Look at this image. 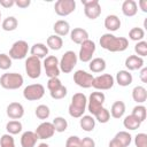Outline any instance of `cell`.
Segmentation results:
<instances>
[{"label":"cell","mask_w":147,"mask_h":147,"mask_svg":"<svg viewBox=\"0 0 147 147\" xmlns=\"http://www.w3.org/2000/svg\"><path fill=\"white\" fill-rule=\"evenodd\" d=\"M100 46L109 52H123L129 47V40L124 37H116L111 33H105L101 36Z\"/></svg>","instance_id":"1"},{"label":"cell","mask_w":147,"mask_h":147,"mask_svg":"<svg viewBox=\"0 0 147 147\" xmlns=\"http://www.w3.org/2000/svg\"><path fill=\"white\" fill-rule=\"evenodd\" d=\"M87 107V99L84 93H75L71 98V103L69 105V115L74 118H80Z\"/></svg>","instance_id":"2"},{"label":"cell","mask_w":147,"mask_h":147,"mask_svg":"<svg viewBox=\"0 0 147 147\" xmlns=\"http://www.w3.org/2000/svg\"><path fill=\"white\" fill-rule=\"evenodd\" d=\"M23 83V76L17 72H6L0 77V85L6 90H17Z\"/></svg>","instance_id":"3"},{"label":"cell","mask_w":147,"mask_h":147,"mask_svg":"<svg viewBox=\"0 0 147 147\" xmlns=\"http://www.w3.org/2000/svg\"><path fill=\"white\" fill-rule=\"evenodd\" d=\"M77 60L78 56L76 55V53L74 51H67L61 60L59 61V67H60V71L64 72V74H69L74 70L75 65L77 64Z\"/></svg>","instance_id":"4"},{"label":"cell","mask_w":147,"mask_h":147,"mask_svg":"<svg viewBox=\"0 0 147 147\" xmlns=\"http://www.w3.org/2000/svg\"><path fill=\"white\" fill-rule=\"evenodd\" d=\"M25 71L26 75L31 78V79H36L40 76L41 74V62L40 59L36 57V56H29L25 60Z\"/></svg>","instance_id":"5"},{"label":"cell","mask_w":147,"mask_h":147,"mask_svg":"<svg viewBox=\"0 0 147 147\" xmlns=\"http://www.w3.org/2000/svg\"><path fill=\"white\" fill-rule=\"evenodd\" d=\"M45 94V87L41 84H31L23 90V96L28 101L40 100Z\"/></svg>","instance_id":"6"},{"label":"cell","mask_w":147,"mask_h":147,"mask_svg":"<svg viewBox=\"0 0 147 147\" xmlns=\"http://www.w3.org/2000/svg\"><path fill=\"white\" fill-rule=\"evenodd\" d=\"M105 100H106V96L102 92H92L90 98H88V101H87L88 111L94 116L103 107Z\"/></svg>","instance_id":"7"},{"label":"cell","mask_w":147,"mask_h":147,"mask_svg":"<svg viewBox=\"0 0 147 147\" xmlns=\"http://www.w3.org/2000/svg\"><path fill=\"white\" fill-rule=\"evenodd\" d=\"M29 45L25 40H17L9 49V57L14 60H22L28 55Z\"/></svg>","instance_id":"8"},{"label":"cell","mask_w":147,"mask_h":147,"mask_svg":"<svg viewBox=\"0 0 147 147\" xmlns=\"http://www.w3.org/2000/svg\"><path fill=\"white\" fill-rule=\"evenodd\" d=\"M84 5V14L90 20H95L101 15V6L98 0H82Z\"/></svg>","instance_id":"9"},{"label":"cell","mask_w":147,"mask_h":147,"mask_svg":"<svg viewBox=\"0 0 147 147\" xmlns=\"http://www.w3.org/2000/svg\"><path fill=\"white\" fill-rule=\"evenodd\" d=\"M44 68L46 76L48 78H55L60 75V67H59V60L54 55L46 56L44 60Z\"/></svg>","instance_id":"10"},{"label":"cell","mask_w":147,"mask_h":147,"mask_svg":"<svg viewBox=\"0 0 147 147\" xmlns=\"http://www.w3.org/2000/svg\"><path fill=\"white\" fill-rule=\"evenodd\" d=\"M114 83H115V80L111 75L103 74L98 77H94L92 87H94L95 90H99V91H106V90H110L114 86Z\"/></svg>","instance_id":"11"},{"label":"cell","mask_w":147,"mask_h":147,"mask_svg":"<svg viewBox=\"0 0 147 147\" xmlns=\"http://www.w3.org/2000/svg\"><path fill=\"white\" fill-rule=\"evenodd\" d=\"M76 9L75 0H57L54 5V10L59 16H68Z\"/></svg>","instance_id":"12"},{"label":"cell","mask_w":147,"mask_h":147,"mask_svg":"<svg viewBox=\"0 0 147 147\" xmlns=\"http://www.w3.org/2000/svg\"><path fill=\"white\" fill-rule=\"evenodd\" d=\"M95 42L87 39L85 40L83 44H80V49H79V54L78 57L82 62H90L92 60V56L95 52Z\"/></svg>","instance_id":"13"},{"label":"cell","mask_w":147,"mask_h":147,"mask_svg":"<svg viewBox=\"0 0 147 147\" xmlns=\"http://www.w3.org/2000/svg\"><path fill=\"white\" fill-rule=\"evenodd\" d=\"M93 79H94V77L91 74H88V72H86L84 70H77L74 74V82L79 87H83V88H90V87H92Z\"/></svg>","instance_id":"14"},{"label":"cell","mask_w":147,"mask_h":147,"mask_svg":"<svg viewBox=\"0 0 147 147\" xmlns=\"http://www.w3.org/2000/svg\"><path fill=\"white\" fill-rule=\"evenodd\" d=\"M132 137L127 131H119L109 141V147H129Z\"/></svg>","instance_id":"15"},{"label":"cell","mask_w":147,"mask_h":147,"mask_svg":"<svg viewBox=\"0 0 147 147\" xmlns=\"http://www.w3.org/2000/svg\"><path fill=\"white\" fill-rule=\"evenodd\" d=\"M34 133L37 134L38 139H49L54 136L55 129L53 126V123L46 121V122H42L41 124H39L37 126Z\"/></svg>","instance_id":"16"},{"label":"cell","mask_w":147,"mask_h":147,"mask_svg":"<svg viewBox=\"0 0 147 147\" xmlns=\"http://www.w3.org/2000/svg\"><path fill=\"white\" fill-rule=\"evenodd\" d=\"M6 113H7V116L10 119H16L17 121V119L23 117L24 108H23V106L20 102H11V103H9L7 106Z\"/></svg>","instance_id":"17"},{"label":"cell","mask_w":147,"mask_h":147,"mask_svg":"<svg viewBox=\"0 0 147 147\" xmlns=\"http://www.w3.org/2000/svg\"><path fill=\"white\" fill-rule=\"evenodd\" d=\"M70 39L75 42V44H83L85 40L88 39V32L83 29V28H75L71 32H70Z\"/></svg>","instance_id":"18"},{"label":"cell","mask_w":147,"mask_h":147,"mask_svg":"<svg viewBox=\"0 0 147 147\" xmlns=\"http://www.w3.org/2000/svg\"><path fill=\"white\" fill-rule=\"evenodd\" d=\"M125 67H126L127 71L141 69L144 67V59L138 55H130L125 60Z\"/></svg>","instance_id":"19"},{"label":"cell","mask_w":147,"mask_h":147,"mask_svg":"<svg viewBox=\"0 0 147 147\" xmlns=\"http://www.w3.org/2000/svg\"><path fill=\"white\" fill-rule=\"evenodd\" d=\"M38 137L33 131H25L21 137L22 147H34L37 144Z\"/></svg>","instance_id":"20"},{"label":"cell","mask_w":147,"mask_h":147,"mask_svg":"<svg viewBox=\"0 0 147 147\" xmlns=\"http://www.w3.org/2000/svg\"><path fill=\"white\" fill-rule=\"evenodd\" d=\"M132 80H133V77H132V74H130V71L127 70H119L117 74H116V82L119 86H129L132 84Z\"/></svg>","instance_id":"21"},{"label":"cell","mask_w":147,"mask_h":147,"mask_svg":"<svg viewBox=\"0 0 147 147\" xmlns=\"http://www.w3.org/2000/svg\"><path fill=\"white\" fill-rule=\"evenodd\" d=\"M53 30H54L56 36L64 37L70 32V24L64 20H59V21L55 22V24L53 26Z\"/></svg>","instance_id":"22"},{"label":"cell","mask_w":147,"mask_h":147,"mask_svg":"<svg viewBox=\"0 0 147 147\" xmlns=\"http://www.w3.org/2000/svg\"><path fill=\"white\" fill-rule=\"evenodd\" d=\"M138 11V5L134 0H125L122 3V13L127 16V17H132L137 14Z\"/></svg>","instance_id":"23"},{"label":"cell","mask_w":147,"mask_h":147,"mask_svg":"<svg viewBox=\"0 0 147 147\" xmlns=\"http://www.w3.org/2000/svg\"><path fill=\"white\" fill-rule=\"evenodd\" d=\"M110 116L118 119V118H122L123 115L125 114V103L123 101H115L113 105H111V108H110Z\"/></svg>","instance_id":"24"},{"label":"cell","mask_w":147,"mask_h":147,"mask_svg":"<svg viewBox=\"0 0 147 147\" xmlns=\"http://www.w3.org/2000/svg\"><path fill=\"white\" fill-rule=\"evenodd\" d=\"M105 28L108 31H117L121 28V20L116 15H108L105 18Z\"/></svg>","instance_id":"25"},{"label":"cell","mask_w":147,"mask_h":147,"mask_svg":"<svg viewBox=\"0 0 147 147\" xmlns=\"http://www.w3.org/2000/svg\"><path fill=\"white\" fill-rule=\"evenodd\" d=\"M30 53L32 56H36L38 59H42V57H46V55H48V47L45 44L37 42L31 47Z\"/></svg>","instance_id":"26"},{"label":"cell","mask_w":147,"mask_h":147,"mask_svg":"<svg viewBox=\"0 0 147 147\" xmlns=\"http://www.w3.org/2000/svg\"><path fill=\"white\" fill-rule=\"evenodd\" d=\"M132 99L137 103H144L147 100V91L144 86H136L132 90Z\"/></svg>","instance_id":"27"},{"label":"cell","mask_w":147,"mask_h":147,"mask_svg":"<svg viewBox=\"0 0 147 147\" xmlns=\"http://www.w3.org/2000/svg\"><path fill=\"white\" fill-rule=\"evenodd\" d=\"M79 125L84 131L91 132L95 127V119L91 115H83L79 119Z\"/></svg>","instance_id":"28"},{"label":"cell","mask_w":147,"mask_h":147,"mask_svg":"<svg viewBox=\"0 0 147 147\" xmlns=\"http://www.w3.org/2000/svg\"><path fill=\"white\" fill-rule=\"evenodd\" d=\"M88 68H90V70H91L92 72H94V74L102 72V71H105V69H106V61H105L102 57L92 59V60L90 61Z\"/></svg>","instance_id":"29"},{"label":"cell","mask_w":147,"mask_h":147,"mask_svg":"<svg viewBox=\"0 0 147 147\" xmlns=\"http://www.w3.org/2000/svg\"><path fill=\"white\" fill-rule=\"evenodd\" d=\"M123 125H124L125 129L133 131V130H137V129L141 125V122H140L136 116H133V115H127V116L124 118V121H123Z\"/></svg>","instance_id":"30"},{"label":"cell","mask_w":147,"mask_h":147,"mask_svg":"<svg viewBox=\"0 0 147 147\" xmlns=\"http://www.w3.org/2000/svg\"><path fill=\"white\" fill-rule=\"evenodd\" d=\"M63 46V40L61 37L56 34H52L47 38V47L53 49V51H59Z\"/></svg>","instance_id":"31"},{"label":"cell","mask_w":147,"mask_h":147,"mask_svg":"<svg viewBox=\"0 0 147 147\" xmlns=\"http://www.w3.org/2000/svg\"><path fill=\"white\" fill-rule=\"evenodd\" d=\"M17 25H18V22H17L16 17H14V16L6 17L1 23V28L5 31H14V30H16Z\"/></svg>","instance_id":"32"},{"label":"cell","mask_w":147,"mask_h":147,"mask_svg":"<svg viewBox=\"0 0 147 147\" xmlns=\"http://www.w3.org/2000/svg\"><path fill=\"white\" fill-rule=\"evenodd\" d=\"M6 130L9 134H18L21 131H22V123L20 121H16V119H13V121H9L7 124H6Z\"/></svg>","instance_id":"33"},{"label":"cell","mask_w":147,"mask_h":147,"mask_svg":"<svg viewBox=\"0 0 147 147\" xmlns=\"http://www.w3.org/2000/svg\"><path fill=\"white\" fill-rule=\"evenodd\" d=\"M53 126L55 129V132H64L68 127V122L64 117H61V116H57L53 119Z\"/></svg>","instance_id":"34"},{"label":"cell","mask_w":147,"mask_h":147,"mask_svg":"<svg viewBox=\"0 0 147 147\" xmlns=\"http://www.w3.org/2000/svg\"><path fill=\"white\" fill-rule=\"evenodd\" d=\"M34 114H36L37 118L45 121V119H47V118L49 117V115H51V110H49V108H48L46 105H39V106L36 108Z\"/></svg>","instance_id":"35"},{"label":"cell","mask_w":147,"mask_h":147,"mask_svg":"<svg viewBox=\"0 0 147 147\" xmlns=\"http://www.w3.org/2000/svg\"><path fill=\"white\" fill-rule=\"evenodd\" d=\"M145 37V31L141 28H132L129 32V38L133 41H141Z\"/></svg>","instance_id":"36"},{"label":"cell","mask_w":147,"mask_h":147,"mask_svg":"<svg viewBox=\"0 0 147 147\" xmlns=\"http://www.w3.org/2000/svg\"><path fill=\"white\" fill-rule=\"evenodd\" d=\"M146 114H147L146 107L142 106V105H138V106H136V107L132 109V114H131V115L136 116V117L142 123V122L146 119Z\"/></svg>","instance_id":"37"},{"label":"cell","mask_w":147,"mask_h":147,"mask_svg":"<svg viewBox=\"0 0 147 147\" xmlns=\"http://www.w3.org/2000/svg\"><path fill=\"white\" fill-rule=\"evenodd\" d=\"M94 117H95V119H96L98 122L105 124V123H107V122L110 119V113H109V110H108L107 108L102 107V108L94 115Z\"/></svg>","instance_id":"38"},{"label":"cell","mask_w":147,"mask_h":147,"mask_svg":"<svg viewBox=\"0 0 147 147\" xmlns=\"http://www.w3.org/2000/svg\"><path fill=\"white\" fill-rule=\"evenodd\" d=\"M134 52H136L137 55L140 56V57L146 56V55H147V41H145V40L138 41V42L134 45Z\"/></svg>","instance_id":"39"},{"label":"cell","mask_w":147,"mask_h":147,"mask_svg":"<svg viewBox=\"0 0 147 147\" xmlns=\"http://www.w3.org/2000/svg\"><path fill=\"white\" fill-rule=\"evenodd\" d=\"M0 147H15V141L11 134L6 133L0 138Z\"/></svg>","instance_id":"40"},{"label":"cell","mask_w":147,"mask_h":147,"mask_svg":"<svg viewBox=\"0 0 147 147\" xmlns=\"http://www.w3.org/2000/svg\"><path fill=\"white\" fill-rule=\"evenodd\" d=\"M51 93V96L53 98V99H55V100H60V99H63L65 95H67V87L65 86H61V87H59V88H56V90H54V91H52V92H49Z\"/></svg>","instance_id":"41"},{"label":"cell","mask_w":147,"mask_h":147,"mask_svg":"<svg viewBox=\"0 0 147 147\" xmlns=\"http://www.w3.org/2000/svg\"><path fill=\"white\" fill-rule=\"evenodd\" d=\"M11 67V59L5 53H0V69L7 70Z\"/></svg>","instance_id":"42"},{"label":"cell","mask_w":147,"mask_h":147,"mask_svg":"<svg viewBox=\"0 0 147 147\" xmlns=\"http://www.w3.org/2000/svg\"><path fill=\"white\" fill-rule=\"evenodd\" d=\"M134 144L137 147H147V134L138 133L134 137Z\"/></svg>","instance_id":"43"},{"label":"cell","mask_w":147,"mask_h":147,"mask_svg":"<svg viewBox=\"0 0 147 147\" xmlns=\"http://www.w3.org/2000/svg\"><path fill=\"white\" fill-rule=\"evenodd\" d=\"M61 86H62V83L59 79V77L49 78L48 82H47V88L49 90V92H52V91H54V90H56V88H59Z\"/></svg>","instance_id":"44"},{"label":"cell","mask_w":147,"mask_h":147,"mask_svg":"<svg viewBox=\"0 0 147 147\" xmlns=\"http://www.w3.org/2000/svg\"><path fill=\"white\" fill-rule=\"evenodd\" d=\"M65 147H80V139L77 136H71L65 141Z\"/></svg>","instance_id":"45"},{"label":"cell","mask_w":147,"mask_h":147,"mask_svg":"<svg viewBox=\"0 0 147 147\" xmlns=\"http://www.w3.org/2000/svg\"><path fill=\"white\" fill-rule=\"evenodd\" d=\"M80 147H95V141L91 137H85L80 139Z\"/></svg>","instance_id":"46"},{"label":"cell","mask_w":147,"mask_h":147,"mask_svg":"<svg viewBox=\"0 0 147 147\" xmlns=\"http://www.w3.org/2000/svg\"><path fill=\"white\" fill-rule=\"evenodd\" d=\"M30 3H31L30 0H15V5L20 8H26L30 6Z\"/></svg>","instance_id":"47"},{"label":"cell","mask_w":147,"mask_h":147,"mask_svg":"<svg viewBox=\"0 0 147 147\" xmlns=\"http://www.w3.org/2000/svg\"><path fill=\"white\" fill-rule=\"evenodd\" d=\"M0 5L3 8H10L15 5V0H0Z\"/></svg>","instance_id":"48"},{"label":"cell","mask_w":147,"mask_h":147,"mask_svg":"<svg viewBox=\"0 0 147 147\" xmlns=\"http://www.w3.org/2000/svg\"><path fill=\"white\" fill-rule=\"evenodd\" d=\"M139 77L141 79L142 83H147V68H142L140 74H139Z\"/></svg>","instance_id":"49"},{"label":"cell","mask_w":147,"mask_h":147,"mask_svg":"<svg viewBox=\"0 0 147 147\" xmlns=\"http://www.w3.org/2000/svg\"><path fill=\"white\" fill-rule=\"evenodd\" d=\"M139 6H140V8L144 13H147V0H140Z\"/></svg>","instance_id":"50"},{"label":"cell","mask_w":147,"mask_h":147,"mask_svg":"<svg viewBox=\"0 0 147 147\" xmlns=\"http://www.w3.org/2000/svg\"><path fill=\"white\" fill-rule=\"evenodd\" d=\"M37 147H49V145H47V144H45V142H41V144H39Z\"/></svg>","instance_id":"51"},{"label":"cell","mask_w":147,"mask_h":147,"mask_svg":"<svg viewBox=\"0 0 147 147\" xmlns=\"http://www.w3.org/2000/svg\"><path fill=\"white\" fill-rule=\"evenodd\" d=\"M0 22H1V11H0Z\"/></svg>","instance_id":"52"}]
</instances>
